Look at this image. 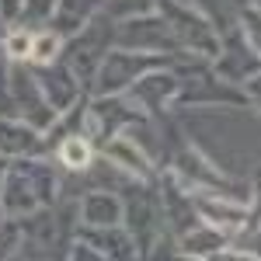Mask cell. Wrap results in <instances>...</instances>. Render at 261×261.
<instances>
[{"label": "cell", "mask_w": 261, "mask_h": 261, "mask_svg": "<svg viewBox=\"0 0 261 261\" xmlns=\"http://www.w3.org/2000/svg\"><path fill=\"white\" fill-rule=\"evenodd\" d=\"M21 161V157H18ZM56 174L42 164V157H24L21 164L4 167L0 181V205L7 216H28L39 205L56 202Z\"/></svg>", "instance_id": "1"}, {"label": "cell", "mask_w": 261, "mask_h": 261, "mask_svg": "<svg viewBox=\"0 0 261 261\" xmlns=\"http://www.w3.org/2000/svg\"><path fill=\"white\" fill-rule=\"evenodd\" d=\"M161 216H164V209L157 205V199L146 195V192H140L129 205H122V220H129V233H143V237H150L153 226L161 223Z\"/></svg>", "instance_id": "16"}, {"label": "cell", "mask_w": 261, "mask_h": 261, "mask_svg": "<svg viewBox=\"0 0 261 261\" xmlns=\"http://www.w3.org/2000/svg\"><path fill=\"white\" fill-rule=\"evenodd\" d=\"M21 11V0H0V21H7V24H14Z\"/></svg>", "instance_id": "23"}, {"label": "cell", "mask_w": 261, "mask_h": 261, "mask_svg": "<svg viewBox=\"0 0 261 261\" xmlns=\"http://www.w3.org/2000/svg\"><path fill=\"white\" fill-rule=\"evenodd\" d=\"M18 244H21L18 223H0V258H11V254H18Z\"/></svg>", "instance_id": "21"}, {"label": "cell", "mask_w": 261, "mask_h": 261, "mask_svg": "<svg viewBox=\"0 0 261 261\" xmlns=\"http://www.w3.org/2000/svg\"><path fill=\"white\" fill-rule=\"evenodd\" d=\"M35 81H39L42 94H45L49 105H53L56 115L70 112V108L77 105V98H81V84H77L73 70H70L66 63H42Z\"/></svg>", "instance_id": "10"}, {"label": "cell", "mask_w": 261, "mask_h": 261, "mask_svg": "<svg viewBox=\"0 0 261 261\" xmlns=\"http://www.w3.org/2000/svg\"><path fill=\"white\" fill-rule=\"evenodd\" d=\"M60 161H63V167H66V171L81 174L84 167L94 161V143H87L81 133L63 136V140H60Z\"/></svg>", "instance_id": "17"}, {"label": "cell", "mask_w": 261, "mask_h": 261, "mask_svg": "<svg viewBox=\"0 0 261 261\" xmlns=\"http://www.w3.org/2000/svg\"><path fill=\"white\" fill-rule=\"evenodd\" d=\"M56 7H60V0H21V11H18V18H14V24L24 28V32L42 28V24L53 21Z\"/></svg>", "instance_id": "18"}, {"label": "cell", "mask_w": 261, "mask_h": 261, "mask_svg": "<svg viewBox=\"0 0 261 261\" xmlns=\"http://www.w3.org/2000/svg\"><path fill=\"white\" fill-rule=\"evenodd\" d=\"M161 18L167 21L171 35L178 39V45H188L195 56L213 60L216 49H220V32L209 14H202L192 0H153Z\"/></svg>", "instance_id": "2"}, {"label": "cell", "mask_w": 261, "mask_h": 261, "mask_svg": "<svg viewBox=\"0 0 261 261\" xmlns=\"http://www.w3.org/2000/svg\"><path fill=\"white\" fill-rule=\"evenodd\" d=\"M0 216H4V205H0Z\"/></svg>", "instance_id": "25"}, {"label": "cell", "mask_w": 261, "mask_h": 261, "mask_svg": "<svg viewBox=\"0 0 261 261\" xmlns=\"http://www.w3.org/2000/svg\"><path fill=\"white\" fill-rule=\"evenodd\" d=\"M60 49H63V35L56 32V28H45V32H39V35H32L28 60L35 63V66H42V63H53L56 56H60Z\"/></svg>", "instance_id": "19"}, {"label": "cell", "mask_w": 261, "mask_h": 261, "mask_svg": "<svg viewBox=\"0 0 261 261\" xmlns=\"http://www.w3.org/2000/svg\"><path fill=\"white\" fill-rule=\"evenodd\" d=\"M28 49H32V32H24V28L7 32V39H4V53H7V60H11V63L28 60Z\"/></svg>", "instance_id": "20"}, {"label": "cell", "mask_w": 261, "mask_h": 261, "mask_svg": "<svg viewBox=\"0 0 261 261\" xmlns=\"http://www.w3.org/2000/svg\"><path fill=\"white\" fill-rule=\"evenodd\" d=\"M226 247V233L220 226H209V223H192L188 230H181L178 237V251L188 258H220V251Z\"/></svg>", "instance_id": "13"}, {"label": "cell", "mask_w": 261, "mask_h": 261, "mask_svg": "<svg viewBox=\"0 0 261 261\" xmlns=\"http://www.w3.org/2000/svg\"><path fill=\"white\" fill-rule=\"evenodd\" d=\"M7 70H11V60H7V53L0 49V105H4V108H11V98H7Z\"/></svg>", "instance_id": "22"}, {"label": "cell", "mask_w": 261, "mask_h": 261, "mask_svg": "<svg viewBox=\"0 0 261 261\" xmlns=\"http://www.w3.org/2000/svg\"><path fill=\"white\" fill-rule=\"evenodd\" d=\"M0 157L18 161V157H45V143L35 125L24 119H0Z\"/></svg>", "instance_id": "11"}, {"label": "cell", "mask_w": 261, "mask_h": 261, "mask_svg": "<svg viewBox=\"0 0 261 261\" xmlns=\"http://www.w3.org/2000/svg\"><path fill=\"white\" fill-rule=\"evenodd\" d=\"M81 223L84 226H119L122 223V199L119 192L94 188L81 202Z\"/></svg>", "instance_id": "14"}, {"label": "cell", "mask_w": 261, "mask_h": 261, "mask_svg": "<svg viewBox=\"0 0 261 261\" xmlns=\"http://www.w3.org/2000/svg\"><path fill=\"white\" fill-rule=\"evenodd\" d=\"M188 195H192V205H195V216L209 226H220L223 233L244 226L247 216H251L247 202L233 199V195H223V192H188Z\"/></svg>", "instance_id": "8"}, {"label": "cell", "mask_w": 261, "mask_h": 261, "mask_svg": "<svg viewBox=\"0 0 261 261\" xmlns=\"http://www.w3.org/2000/svg\"><path fill=\"white\" fill-rule=\"evenodd\" d=\"M4 167H7V157H0V174H4Z\"/></svg>", "instance_id": "24"}, {"label": "cell", "mask_w": 261, "mask_h": 261, "mask_svg": "<svg viewBox=\"0 0 261 261\" xmlns=\"http://www.w3.org/2000/svg\"><path fill=\"white\" fill-rule=\"evenodd\" d=\"M112 32H115V24H112V18L105 11H94L77 28V39L70 42V49H66V60H70L66 66L73 70V77H77L81 87H91L101 60H105V53L112 45Z\"/></svg>", "instance_id": "3"}, {"label": "cell", "mask_w": 261, "mask_h": 261, "mask_svg": "<svg viewBox=\"0 0 261 261\" xmlns=\"http://www.w3.org/2000/svg\"><path fill=\"white\" fill-rule=\"evenodd\" d=\"M101 146H105V157L112 164H119L122 171H129L133 178H150V174H153V161H150L133 140H125L122 133L112 136V140H105Z\"/></svg>", "instance_id": "15"}, {"label": "cell", "mask_w": 261, "mask_h": 261, "mask_svg": "<svg viewBox=\"0 0 261 261\" xmlns=\"http://www.w3.org/2000/svg\"><path fill=\"white\" fill-rule=\"evenodd\" d=\"M178 87H181V81L174 77V73H171V70H161V66H153V70L140 73V77L129 84L122 94L133 101V105L140 108L143 115H161L164 108H167L171 101L178 98Z\"/></svg>", "instance_id": "7"}, {"label": "cell", "mask_w": 261, "mask_h": 261, "mask_svg": "<svg viewBox=\"0 0 261 261\" xmlns=\"http://www.w3.org/2000/svg\"><path fill=\"white\" fill-rule=\"evenodd\" d=\"M112 42L119 49H136V53H171L178 49V39L171 35L167 21L161 14H133V18H122L112 32Z\"/></svg>", "instance_id": "6"}, {"label": "cell", "mask_w": 261, "mask_h": 261, "mask_svg": "<svg viewBox=\"0 0 261 261\" xmlns=\"http://www.w3.org/2000/svg\"><path fill=\"white\" fill-rule=\"evenodd\" d=\"M7 98H11V108H18L21 119L28 122V125H35L39 133H45L53 122L60 119V115L53 112V105L45 101L39 81H35V73L24 70L21 60L11 63V70H7Z\"/></svg>", "instance_id": "5"}, {"label": "cell", "mask_w": 261, "mask_h": 261, "mask_svg": "<svg viewBox=\"0 0 261 261\" xmlns=\"http://www.w3.org/2000/svg\"><path fill=\"white\" fill-rule=\"evenodd\" d=\"M216 70H220V77L226 84H241L247 77H254L258 73V49H251L247 39L241 35V28H230L226 32V39L220 42V49H216Z\"/></svg>", "instance_id": "9"}, {"label": "cell", "mask_w": 261, "mask_h": 261, "mask_svg": "<svg viewBox=\"0 0 261 261\" xmlns=\"http://www.w3.org/2000/svg\"><path fill=\"white\" fill-rule=\"evenodd\" d=\"M81 241H87L101 258H136V251H140L133 233L122 230V223L119 226H84Z\"/></svg>", "instance_id": "12"}, {"label": "cell", "mask_w": 261, "mask_h": 261, "mask_svg": "<svg viewBox=\"0 0 261 261\" xmlns=\"http://www.w3.org/2000/svg\"><path fill=\"white\" fill-rule=\"evenodd\" d=\"M153 66H167L164 53H136V49H115V53H105L98 73L91 87L98 94H122L129 84L136 81L140 73L153 70Z\"/></svg>", "instance_id": "4"}]
</instances>
